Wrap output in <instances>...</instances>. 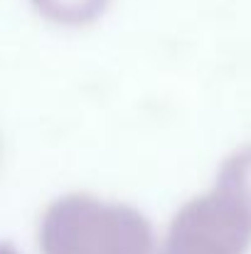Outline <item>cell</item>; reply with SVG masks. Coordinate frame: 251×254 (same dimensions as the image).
Returning <instances> with one entry per match:
<instances>
[{
	"label": "cell",
	"instance_id": "277c9868",
	"mask_svg": "<svg viewBox=\"0 0 251 254\" xmlns=\"http://www.w3.org/2000/svg\"><path fill=\"white\" fill-rule=\"evenodd\" d=\"M217 180L232 185L251 205V146L237 151L234 156H229L224 161V166L219 168V178Z\"/></svg>",
	"mask_w": 251,
	"mask_h": 254
},
{
	"label": "cell",
	"instance_id": "3957f363",
	"mask_svg": "<svg viewBox=\"0 0 251 254\" xmlns=\"http://www.w3.org/2000/svg\"><path fill=\"white\" fill-rule=\"evenodd\" d=\"M32 7L50 22L62 27H84L99 20L111 0H30Z\"/></svg>",
	"mask_w": 251,
	"mask_h": 254
},
{
	"label": "cell",
	"instance_id": "7a4b0ae2",
	"mask_svg": "<svg viewBox=\"0 0 251 254\" xmlns=\"http://www.w3.org/2000/svg\"><path fill=\"white\" fill-rule=\"evenodd\" d=\"M251 205L227 183L187 200L170 220L155 254H247Z\"/></svg>",
	"mask_w": 251,
	"mask_h": 254
},
{
	"label": "cell",
	"instance_id": "6da1fadb",
	"mask_svg": "<svg viewBox=\"0 0 251 254\" xmlns=\"http://www.w3.org/2000/svg\"><path fill=\"white\" fill-rule=\"evenodd\" d=\"M42 254H155L148 217L123 202L72 192L52 200L40 220Z\"/></svg>",
	"mask_w": 251,
	"mask_h": 254
}]
</instances>
